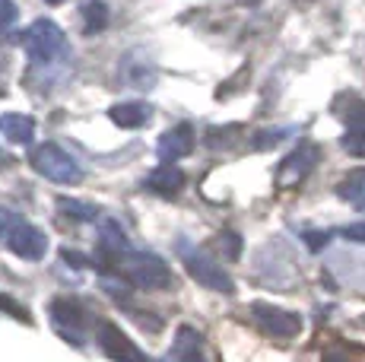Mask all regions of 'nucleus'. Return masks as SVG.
Listing matches in <instances>:
<instances>
[{
    "label": "nucleus",
    "mask_w": 365,
    "mask_h": 362,
    "mask_svg": "<svg viewBox=\"0 0 365 362\" xmlns=\"http://www.w3.org/2000/svg\"><path fill=\"white\" fill-rule=\"evenodd\" d=\"M32 169L38 172L41 178L54 181V185L73 187V185H80L83 181L80 162H76L64 146H58V143H38L35 146L32 150Z\"/></svg>",
    "instance_id": "4"
},
{
    "label": "nucleus",
    "mask_w": 365,
    "mask_h": 362,
    "mask_svg": "<svg viewBox=\"0 0 365 362\" xmlns=\"http://www.w3.org/2000/svg\"><path fill=\"white\" fill-rule=\"evenodd\" d=\"M194 143H197V140H194V128H191V124H175L172 130H165V134L159 137L156 152H159V159H163V162H178V159L191 156Z\"/></svg>",
    "instance_id": "11"
},
{
    "label": "nucleus",
    "mask_w": 365,
    "mask_h": 362,
    "mask_svg": "<svg viewBox=\"0 0 365 362\" xmlns=\"http://www.w3.org/2000/svg\"><path fill=\"white\" fill-rule=\"evenodd\" d=\"M346 137H343V150L356 152V156H365V102H356L353 108L346 111Z\"/></svg>",
    "instance_id": "14"
},
{
    "label": "nucleus",
    "mask_w": 365,
    "mask_h": 362,
    "mask_svg": "<svg viewBox=\"0 0 365 362\" xmlns=\"http://www.w3.org/2000/svg\"><path fill=\"white\" fill-rule=\"evenodd\" d=\"M23 48L32 64H54L58 58H64L67 38L54 19H35L29 29L23 32Z\"/></svg>",
    "instance_id": "5"
},
{
    "label": "nucleus",
    "mask_w": 365,
    "mask_h": 362,
    "mask_svg": "<svg viewBox=\"0 0 365 362\" xmlns=\"http://www.w3.org/2000/svg\"><path fill=\"white\" fill-rule=\"evenodd\" d=\"M51 324H54V331L64 340H70L73 346L86 343L89 315L76 299H58V302H51Z\"/></svg>",
    "instance_id": "6"
},
{
    "label": "nucleus",
    "mask_w": 365,
    "mask_h": 362,
    "mask_svg": "<svg viewBox=\"0 0 365 362\" xmlns=\"http://www.w3.org/2000/svg\"><path fill=\"white\" fill-rule=\"evenodd\" d=\"M0 134L6 137L10 143H32L35 140V121L29 115H16V111H10V115L0 118Z\"/></svg>",
    "instance_id": "15"
},
{
    "label": "nucleus",
    "mask_w": 365,
    "mask_h": 362,
    "mask_svg": "<svg viewBox=\"0 0 365 362\" xmlns=\"http://www.w3.org/2000/svg\"><path fill=\"white\" fill-rule=\"evenodd\" d=\"M251 318H255V324L261 327L264 333H270V337H277V340H289L302 331V318L296 311L277 309V305H267V302L251 305Z\"/></svg>",
    "instance_id": "8"
},
{
    "label": "nucleus",
    "mask_w": 365,
    "mask_h": 362,
    "mask_svg": "<svg viewBox=\"0 0 365 362\" xmlns=\"http://www.w3.org/2000/svg\"><path fill=\"white\" fill-rule=\"evenodd\" d=\"M216 245H220V252L229 257V261H238L242 257V235L235 232H222L220 239H216Z\"/></svg>",
    "instance_id": "21"
},
{
    "label": "nucleus",
    "mask_w": 365,
    "mask_h": 362,
    "mask_svg": "<svg viewBox=\"0 0 365 362\" xmlns=\"http://www.w3.org/2000/svg\"><path fill=\"white\" fill-rule=\"evenodd\" d=\"M172 362H203L200 359V333L194 327H178L172 346Z\"/></svg>",
    "instance_id": "17"
},
{
    "label": "nucleus",
    "mask_w": 365,
    "mask_h": 362,
    "mask_svg": "<svg viewBox=\"0 0 365 362\" xmlns=\"http://www.w3.org/2000/svg\"><path fill=\"white\" fill-rule=\"evenodd\" d=\"M0 242L23 261H41L48 254V235L6 207H0Z\"/></svg>",
    "instance_id": "1"
},
{
    "label": "nucleus",
    "mask_w": 365,
    "mask_h": 362,
    "mask_svg": "<svg viewBox=\"0 0 365 362\" xmlns=\"http://www.w3.org/2000/svg\"><path fill=\"white\" fill-rule=\"evenodd\" d=\"M45 4H51V6H58V4H64V0H45Z\"/></svg>",
    "instance_id": "27"
},
{
    "label": "nucleus",
    "mask_w": 365,
    "mask_h": 362,
    "mask_svg": "<svg viewBox=\"0 0 365 362\" xmlns=\"http://www.w3.org/2000/svg\"><path fill=\"white\" fill-rule=\"evenodd\" d=\"M302 239H305L308 252H321L324 245H331V232H305Z\"/></svg>",
    "instance_id": "23"
},
{
    "label": "nucleus",
    "mask_w": 365,
    "mask_h": 362,
    "mask_svg": "<svg viewBox=\"0 0 365 362\" xmlns=\"http://www.w3.org/2000/svg\"><path fill=\"white\" fill-rule=\"evenodd\" d=\"M343 239L359 242V245H365V219H362V222H353V226L343 229Z\"/></svg>",
    "instance_id": "25"
},
{
    "label": "nucleus",
    "mask_w": 365,
    "mask_h": 362,
    "mask_svg": "<svg viewBox=\"0 0 365 362\" xmlns=\"http://www.w3.org/2000/svg\"><path fill=\"white\" fill-rule=\"evenodd\" d=\"M175 248H178V257H181V264L187 267V274H191L200 286H207L213 292H222V296H232L235 292L232 276L222 270L220 261H213V257L203 252V248H197L194 242H187V239H178V245Z\"/></svg>",
    "instance_id": "3"
},
{
    "label": "nucleus",
    "mask_w": 365,
    "mask_h": 362,
    "mask_svg": "<svg viewBox=\"0 0 365 362\" xmlns=\"http://www.w3.org/2000/svg\"><path fill=\"white\" fill-rule=\"evenodd\" d=\"M58 210H61V213H70V217L80 219V222H89V219L99 217V210H96V207L80 204V200H67V197H61V200H58Z\"/></svg>",
    "instance_id": "20"
},
{
    "label": "nucleus",
    "mask_w": 365,
    "mask_h": 362,
    "mask_svg": "<svg viewBox=\"0 0 365 362\" xmlns=\"http://www.w3.org/2000/svg\"><path fill=\"white\" fill-rule=\"evenodd\" d=\"M118 76H121L124 86L137 89V93H146V89L156 86L159 67L153 64V58H146V51H130V54H124L121 64H118Z\"/></svg>",
    "instance_id": "9"
},
{
    "label": "nucleus",
    "mask_w": 365,
    "mask_h": 362,
    "mask_svg": "<svg viewBox=\"0 0 365 362\" xmlns=\"http://www.w3.org/2000/svg\"><path fill=\"white\" fill-rule=\"evenodd\" d=\"M286 134H289V130H267V134H257L255 146H257V150H267V146H273V140H283Z\"/></svg>",
    "instance_id": "24"
},
{
    "label": "nucleus",
    "mask_w": 365,
    "mask_h": 362,
    "mask_svg": "<svg viewBox=\"0 0 365 362\" xmlns=\"http://www.w3.org/2000/svg\"><path fill=\"white\" fill-rule=\"evenodd\" d=\"M96 340H99L105 356L115 359V362H153L143 350H140V346H133V340L121 331V327L111 324V321L96 324Z\"/></svg>",
    "instance_id": "7"
},
{
    "label": "nucleus",
    "mask_w": 365,
    "mask_h": 362,
    "mask_svg": "<svg viewBox=\"0 0 365 362\" xmlns=\"http://www.w3.org/2000/svg\"><path fill=\"white\" fill-rule=\"evenodd\" d=\"M143 185L150 187L153 194H159V197H175V194L185 187V172L175 162H163L159 169H153L150 175H146Z\"/></svg>",
    "instance_id": "12"
},
{
    "label": "nucleus",
    "mask_w": 365,
    "mask_h": 362,
    "mask_svg": "<svg viewBox=\"0 0 365 362\" xmlns=\"http://www.w3.org/2000/svg\"><path fill=\"white\" fill-rule=\"evenodd\" d=\"M318 159H321V150L314 143H302V146H296V150L289 152V156L279 162V175H277V181H279V187H292V185H299L302 178L308 175V172L318 165Z\"/></svg>",
    "instance_id": "10"
},
{
    "label": "nucleus",
    "mask_w": 365,
    "mask_h": 362,
    "mask_svg": "<svg viewBox=\"0 0 365 362\" xmlns=\"http://www.w3.org/2000/svg\"><path fill=\"white\" fill-rule=\"evenodd\" d=\"M108 118H111V124H118V128L137 130V128H143V124H150L153 105L150 102H121V105H115L108 111Z\"/></svg>",
    "instance_id": "13"
},
{
    "label": "nucleus",
    "mask_w": 365,
    "mask_h": 362,
    "mask_svg": "<svg viewBox=\"0 0 365 362\" xmlns=\"http://www.w3.org/2000/svg\"><path fill=\"white\" fill-rule=\"evenodd\" d=\"M0 309H4V311H10V315H16V318H26V311L19 309V305H13L10 299H4V292H0Z\"/></svg>",
    "instance_id": "26"
},
{
    "label": "nucleus",
    "mask_w": 365,
    "mask_h": 362,
    "mask_svg": "<svg viewBox=\"0 0 365 362\" xmlns=\"http://www.w3.org/2000/svg\"><path fill=\"white\" fill-rule=\"evenodd\" d=\"M99 242H102V248L105 252H111V254H124V252H130V242H128V232L121 229V222L118 219H111V217H105L99 219Z\"/></svg>",
    "instance_id": "16"
},
{
    "label": "nucleus",
    "mask_w": 365,
    "mask_h": 362,
    "mask_svg": "<svg viewBox=\"0 0 365 362\" xmlns=\"http://www.w3.org/2000/svg\"><path fill=\"white\" fill-rule=\"evenodd\" d=\"M336 194L340 200H346L356 210H365V169H353L346 178L336 185Z\"/></svg>",
    "instance_id": "18"
},
{
    "label": "nucleus",
    "mask_w": 365,
    "mask_h": 362,
    "mask_svg": "<svg viewBox=\"0 0 365 362\" xmlns=\"http://www.w3.org/2000/svg\"><path fill=\"white\" fill-rule=\"evenodd\" d=\"M115 274L137 289H165L172 283L168 264L153 252H124L115 261Z\"/></svg>",
    "instance_id": "2"
},
{
    "label": "nucleus",
    "mask_w": 365,
    "mask_h": 362,
    "mask_svg": "<svg viewBox=\"0 0 365 362\" xmlns=\"http://www.w3.org/2000/svg\"><path fill=\"white\" fill-rule=\"evenodd\" d=\"M16 16H19L16 4H13V0H0V29H10V26L16 23Z\"/></svg>",
    "instance_id": "22"
},
{
    "label": "nucleus",
    "mask_w": 365,
    "mask_h": 362,
    "mask_svg": "<svg viewBox=\"0 0 365 362\" xmlns=\"http://www.w3.org/2000/svg\"><path fill=\"white\" fill-rule=\"evenodd\" d=\"M80 16H83V32L96 36V32H102L108 26V6H105V0H86Z\"/></svg>",
    "instance_id": "19"
}]
</instances>
